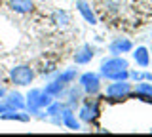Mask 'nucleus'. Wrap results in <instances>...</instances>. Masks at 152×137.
<instances>
[{
	"label": "nucleus",
	"instance_id": "obj_12",
	"mask_svg": "<svg viewBox=\"0 0 152 137\" xmlns=\"http://www.w3.org/2000/svg\"><path fill=\"white\" fill-rule=\"evenodd\" d=\"M51 21H53L57 27H66L70 23V15H69V12H65V10H57V12H53V15H51Z\"/></svg>",
	"mask_w": 152,
	"mask_h": 137
},
{
	"label": "nucleus",
	"instance_id": "obj_3",
	"mask_svg": "<svg viewBox=\"0 0 152 137\" xmlns=\"http://www.w3.org/2000/svg\"><path fill=\"white\" fill-rule=\"evenodd\" d=\"M80 86L86 93H89V95H95V93L99 92V88H101V80L95 73H86L80 76Z\"/></svg>",
	"mask_w": 152,
	"mask_h": 137
},
{
	"label": "nucleus",
	"instance_id": "obj_10",
	"mask_svg": "<svg viewBox=\"0 0 152 137\" xmlns=\"http://www.w3.org/2000/svg\"><path fill=\"white\" fill-rule=\"evenodd\" d=\"M133 48L131 46V42L127 40V38H116L110 44V51L114 55H120V53H127V51H129Z\"/></svg>",
	"mask_w": 152,
	"mask_h": 137
},
{
	"label": "nucleus",
	"instance_id": "obj_2",
	"mask_svg": "<svg viewBox=\"0 0 152 137\" xmlns=\"http://www.w3.org/2000/svg\"><path fill=\"white\" fill-rule=\"evenodd\" d=\"M10 78L15 86H31L34 80V70L28 65H17L10 70Z\"/></svg>",
	"mask_w": 152,
	"mask_h": 137
},
{
	"label": "nucleus",
	"instance_id": "obj_16",
	"mask_svg": "<svg viewBox=\"0 0 152 137\" xmlns=\"http://www.w3.org/2000/svg\"><path fill=\"white\" fill-rule=\"evenodd\" d=\"M95 114H97V108L91 107L89 103H88V105H84L82 111H80V118H82L84 122H91L93 118H95Z\"/></svg>",
	"mask_w": 152,
	"mask_h": 137
},
{
	"label": "nucleus",
	"instance_id": "obj_9",
	"mask_svg": "<svg viewBox=\"0 0 152 137\" xmlns=\"http://www.w3.org/2000/svg\"><path fill=\"white\" fill-rule=\"evenodd\" d=\"M61 122L69 127V130H80V122L76 120V116H74V112H72V108H63L61 111Z\"/></svg>",
	"mask_w": 152,
	"mask_h": 137
},
{
	"label": "nucleus",
	"instance_id": "obj_14",
	"mask_svg": "<svg viewBox=\"0 0 152 137\" xmlns=\"http://www.w3.org/2000/svg\"><path fill=\"white\" fill-rule=\"evenodd\" d=\"M133 57H135V61H137V65H141V67H148V50L146 48H137L135 50V53H133Z\"/></svg>",
	"mask_w": 152,
	"mask_h": 137
},
{
	"label": "nucleus",
	"instance_id": "obj_8",
	"mask_svg": "<svg viewBox=\"0 0 152 137\" xmlns=\"http://www.w3.org/2000/svg\"><path fill=\"white\" fill-rule=\"evenodd\" d=\"M93 59V48L91 46H82L78 51L74 53V63L76 65H86V63H89V61Z\"/></svg>",
	"mask_w": 152,
	"mask_h": 137
},
{
	"label": "nucleus",
	"instance_id": "obj_13",
	"mask_svg": "<svg viewBox=\"0 0 152 137\" xmlns=\"http://www.w3.org/2000/svg\"><path fill=\"white\" fill-rule=\"evenodd\" d=\"M2 120H19V122H28V114L21 111H4L2 114H0Z\"/></svg>",
	"mask_w": 152,
	"mask_h": 137
},
{
	"label": "nucleus",
	"instance_id": "obj_5",
	"mask_svg": "<svg viewBox=\"0 0 152 137\" xmlns=\"http://www.w3.org/2000/svg\"><path fill=\"white\" fill-rule=\"evenodd\" d=\"M8 6L15 13H31L34 10V2L32 0H8Z\"/></svg>",
	"mask_w": 152,
	"mask_h": 137
},
{
	"label": "nucleus",
	"instance_id": "obj_17",
	"mask_svg": "<svg viewBox=\"0 0 152 137\" xmlns=\"http://www.w3.org/2000/svg\"><path fill=\"white\" fill-rule=\"evenodd\" d=\"M76 78V69H69V70H65V73H61V74H57V80H59L61 84H70L72 80Z\"/></svg>",
	"mask_w": 152,
	"mask_h": 137
},
{
	"label": "nucleus",
	"instance_id": "obj_7",
	"mask_svg": "<svg viewBox=\"0 0 152 137\" xmlns=\"http://www.w3.org/2000/svg\"><path fill=\"white\" fill-rule=\"evenodd\" d=\"M8 105V111H21V108H25V101H23V95L17 92H12L6 95V101H4Z\"/></svg>",
	"mask_w": 152,
	"mask_h": 137
},
{
	"label": "nucleus",
	"instance_id": "obj_1",
	"mask_svg": "<svg viewBox=\"0 0 152 137\" xmlns=\"http://www.w3.org/2000/svg\"><path fill=\"white\" fill-rule=\"evenodd\" d=\"M101 74L108 80H127L129 70H127V61L124 57H112L101 63Z\"/></svg>",
	"mask_w": 152,
	"mask_h": 137
},
{
	"label": "nucleus",
	"instance_id": "obj_19",
	"mask_svg": "<svg viewBox=\"0 0 152 137\" xmlns=\"http://www.w3.org/2000/svg\"><path fill=\"white\" fill-rule=\"evenodd\" d=\"M50 103H53V95H50L48 92H44V89H42V93H40V108L48 107Z\"/></svg>",
	"mask_w": 152,
	"mask_h": 137
},
{
	"label": "nucleus",
	"instance_id": "obj_21",
	"mask_svg": "<svg viewBox=\"0 0 152 137\" xmlns=\"http://www.w3.org/2000/svg\"><path fill=\"white\" fill-rule=\"evenodd\" d=\"M142 78H145V80H150V82H152V74H150V73H145V74H142Z\"/></svg>",
	"mask_w": 152,
	"mask_h": 137
},
{
	"label": "nucleus",
	"instance_id": "obj_15",
	"mask_svg": "<svg viewBox=\"0 0 152 137\" xmlns=\"http://www.w3.org/2000/svg\"><path fill=\"white\" fill-rule=\"evenodd\" d=\"M44 92H48L50 95H53V97H59L61 93L65 92V84H61L59 80H53V82H50V84L46 86Z\"/></svg>",
	"mask_w": 152,
	"mask_h": 137
},
{
	"label": "nucleus",
	"instance_id": "obj_20",
	"mask_svg": "<svg viewBox=\"0 0 152 137\" xmlns=\"http://www.w3.org/2000/svg\"><path fill=\"white\" fill-rule=\"evenodd\" d=\"M137 92H139V93H145L146 97H150V99H152V86H150V84L141 82L139 86H137Z\"/></svg>",
	"mask_w": 152,
	"mask_h": 137
},
{
	"label": "nucleus",
	"instance_id": "obj_4",
	"mask_svg": "<svg viewBox=\"0 0 152 137\" xmlns=\"http://www.w3.org/2000/svg\"><path fill=\"white\" fill-rule=\"evenodd\" d=\"M129 92H131V84L127 80H114V84L107 88L108 97H126Z\"/></svg>",
	"mask_w": 152,
	"mask_h": 137
},
{
	"label": "nucleus",
	"instance_id": "obj_11",
	"mask_svg": "<svg viewBox=\"0 0 152 137\" xmlns=\"http://www.w3.org/2000/svg\"><path fill=\"white\" fill-rule=\"evenodd\" d=\"M76 6H78V12L82 13V17L88 23H91V25L97 23V19H95V13L91 12V8H89V4L86 2V0H78V2H76Z\"/></svg>",
	"mask_w": 152,
	"mask_h": 137
},
{
	"label": "nucleus",
	"instance_id": "obj_18",
	"mask_svg": "<svg viewBox=\"0 0 152 137\" xmlns=\"http://www.w3.org/2000/svg\"><path fill=\"white\" fill-rule=\"evenodd\" d=\"M78 101H80V93L76 89H70L69 92V108H74L78 105Z\"/></svg>",
	"mask_w": 152,
	"mask_h": 137
},
{
	"label": "nucleus",
	"instance_id": "obj_6",
	"mask_svg": "<svg viewBox=\"0 0 152 137\" xmlns=\"http://www.w3.org/2000/svg\"><path fill=\"white\" fill-rule=\"evenodd\" d=\"M40 93H42V89H31L28 95H27L25 107L28 108V112H32V114H36V112L40 111Z\"/></svg>",
	"mask_w": 152,
	"mask_h": 137
}]
</instances>
